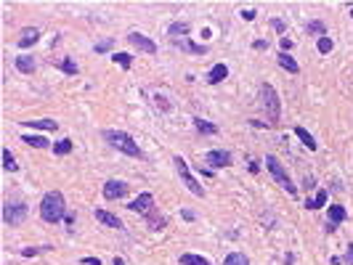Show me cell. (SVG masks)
<instances>
[{
  "mask_svg": "<svg viewBox=\"0 0 353 265\" xmlns=\"http://www.w3.org/2000/svg\"><path fill=\"white\" fill-rule=\"evenodd\" d=\"M67 212V205H64V194L58 191H48L43 199H40V217L45 223H58Z\"/></svg>",
  "mask_w": 353,
  "mask_h": 265,
  "instance_id": "obj_1",
  "label": "cell"
},
{
  "mask_svg": "<svg viewBox=\"0 0 353 265\" xmlns=\"http://www.w3.org/2000/svg\"><path fill=\"white\" fill-rule=\"evenodd\" d=\"M104 138H106V144L109 146H114L117 151H122V154H128V157H135V159H141L144 157V151L138 149V144L133 141V138L128 135V133H120V130H106L104 133Z\"/></svg>",
  "mask_w": 353,
  "mask_h": 265,
  "instance_id": "obj_2",
  "label": "cell"
},
{
  "mask_svg": "<svg viewBox=\"0 0 353 265\" xmlns=\"http://www.w3.org/2000/svg\"><path fill=\"white\" fill-rule=\"evenodd\" d=\"M266 165H268V170H271V175H273V180L279 183V186H282V189H284L287 194H292V196H295V194H298V186H295L292 180H289V175L284 173V167H282V162L276 159L273 154H268V157H266Z\"/></svg>",
  "mask_w": 353,
  "mask_h": 265,
  "instance_id": "obj_3",
  "label": "cell"
},
{
  "mask_svg": "<svg viewBox=\"0 0 353 265\" xmlns=\"http://www.w3.org/2000/svg\"><path fill=\"white\" fill-rule=\"evenodd\" d=\"M3 220H6L8 226H22V223L27 220V205H24V201L8 199L6 207H3Z\"/></svg>",
  "mask_w": 353,
  "mask_h": 265,
  "instance_id": "obj_4",
  "label": "cell"
},
{
  "mask_svg": "<svg viewBox=\"0 0 353 265\" xmlns=\"http://www.w3.org/2000/svg\"><path fill=\"white\" fill-rule=\"evenodd\" d=\"M173 165H175V170H178L181 180L186 183V189H189V191H191L194 196H205V189H202V186L197 183V178L191 175V170L186 167V162H183V157H175V159H173Z\"/></svg>",
  "mask_w": 353,
  "mask_h": 265,
  "instance_id": "obj_5",
  "label": "cell"
},
{
  "mask_svg": "<svg viewBox=\"0 0 353 265\" xmlns=\"http://www.w3.org/2000/svg\"><path fill=\"white\" fill-rule=\"evenodd\" d=\"M260 96L266 101V112H268L271 122H279V96H276V90L268 83H263L260 85Z\"/></svg>",
  "mask_w": 353,
  "mask_h": 265,
  "instance_id": "obj_6",
  "label": "cell"
},
{
  "mask_svg": "<svg viewBox=\"0 0 353 265\" xmlns=\"http://www.w3.org/2000/svg\"><path fill=\"white\" fill-rule=\"evenodd\" d=\"M128 191H130V186L125 183V180H106L104 183V199L106 201H112V199H122V196H128Z\"/></svg>",
  "mask_w": 353,
  "mask_h": 265,
  "instance_id": "obj_7",
  "label": "cell"
},
{
  "mask_svg": "<svg viewBox=\"0 0 353 265\" xmlns=\"http://www.w3.org/2000/svg\"><path fill=\"white\" fill-rule=\"evenodd\" d=\"M128 43L133 45V48L144 51V53H157L154 40H149V37H146V35H141V32H130V35H128Z\"/></svg>",
  "mask_w": 353,
  "mask_h": 265,
  "instance_id": "obj_8",
  "label": "cell"
},
{
  "mask_svg": "<svg viewBox=\"0 0 353 265\" xmlns=\"http://www.w3.org/2000/svg\"><path fill=\"white\" fill-rule=\"evenodd\" d=\"M151 207H154V196H151L149 191H144V194H138L130 205H128V210H133V212H151Z\"/></svg>",
  "mask_w": 353,
  "mask_h": 265,
  "instance_id": "obj_9",
  "label": "cell"
},
{
  "mask_svg": "<svg viewBox=\"0 0 353 265\" xmlns=\"http://www.w3.org/2000/svg\"><path fill=\"white\" fill-rule=\"evenodd\" d=\"M207 165L210 167H228L231 165V154L228 151H207Z\"/></svg>",
  "mask_w": 353,
  "mask_h": 265,
  "instance_id": "obj_10",
  "label": "cell"
},
{
  "mask_svg": "<svg viewBox=\"0 0 353 265\" xmlns=\"http://www.w3.org/2000/svg\"><path fill=\"white\" fill-rule=\"evenodd\" d=\"M40 40V29H35V27H24L22 29V32H19V45H22V48H29V45H35Z\"/></svg>",
  "mask_w": 353,
  "mask_h": 265,
  "instance_id": "obj_11",
  "label": "cell"
},
{
  "mask_svg": "<svg viewBox=\"0 0 353 265\" xmlns=\"http://www.w3.org/2000/svg\"><path fill=\"white\" fill-rule=\"evenodd\" d=\"M93 215H96V220H99V223H104V226H109V228H117V231L122 228V220H120L117 215H112V212H106V210H96Z\"/></svg>",
  "mask_w": 353,
  "mask_h": 265,
  "instance_id": "obj_12",
  "label": "cell"
},
{
  "mask_svg": "<svg viewBox=\"0 0 353 265\" xmlns=\"http://www.w3.org/2000/svg\"><path fill=\"white\" fill-rule=\"evenodd\" d=\"M295 135H298L300 141H303V146H305V149H311V151H316V149H319L316 138H313L308 130H305V128H300V125H295Z\"/></svg>",
  "mask_w": 353,
  "mask_h": 265,
  "instance_id": "obj_13",
  "label": "cell"
},
{
  "mask_svg": "<svg viewBox=\"0 0 353 265\" xmlns=\"http://www.w3.org/2000/svg\"><path fill=\"white\" fill-rule=\"evenodd\" d=\"M276 61H279V67H282V69H287V72H292V74H298V72H300V67H298V61H295L292 56H289V53H279V56H276Z\"/></svg>",
  "mask_w": 353,
  "mask_h": 265,
  "instance_id": "obj_14",
  "label": "cell"
},
{
  "mask_svg": "<svg viewBox=\"0 0 353 265\" xmlns=\"http://www.w3.org/2000/svg\"><path fill=\"white\" fill-rule=\"evenodd\" d=\"M324 205H327V189L316 191V196H313V199H305V210H321Z\"/></svg>",
  "mask_w": 353,
  "mask_h": 265,
  "instance_id": "obj_15",
  "label": "cell"
},
{
  "mask_svg": "<svg viewBox=\"0 0 353 265\" xmlns=\"http://www.w3.org/2000/svg\"><path fill=\"white\" fill-rule=\"evenodd\" d=\"M226 77H228V67H226V64H215V67L210 69V74H207V80H210L212 85H215V83H223Z\"/></svg>",
  "mask_w": 353,
  "mask_h": 265,
  "instance_id": "obj_16",
  "label": "cell"
},
{
  "mask_svg": "<svg viewBox=\"0 0 353 265\" xmlns=\"http://www.w3.org/2000/svg\"><path fill=\"white\" fill-rule=\"evenodd\" d=\"M175 45H178V48H183V51H189V53H194V56H205L207 53L205 45H197L191 40H175Z\"/></svg>",
  "mask_w": 353,
  "mask_h": 265,
  "instance_id": "obj_17",
  "label": "cell"
},
{
  "mask_svg": "<svg viewBox=\"0 0 353 265\" xmlns=\"http://www.w3.org/2000/svg\"><path fill=\"white\" fill-rule=\"evenodd\" d=\"M27 128H35V130H58V122L56 119H32V122H24Z\"/></svg>",
  "mask_w": 353,
  "mask_h": 265,
  "instance_id": "obj_18",
  "label": "cell"
},
{
  "mask_svg": "<svg viewBox=\"0 0 353 265\" xmlns=\"http://www.w3.org/2000/svg\"><path fill=\"white\" fill-rule=\"evenodd\" d=\"M16 69H19L22 74H32V72H35V58H32V56H19V58H16Z\"/></svg>",
  "mask_w": 353,
  "mask_h": 265,
  "instance_id": "obj_19",
  "label": "cell"
},
{
  "mask_svg": "<svg viewBox=\"0 0 353 265\" xmlns=\"http://www.w3.org/2000/svg\"><path fill=\"white\" fill-rule=\"evenodd\" d=\"M343 220H348V212H345V207L343 205H332L329 207V223H343Z\"/></svg>",
  "mask_w": 353,
  "mask_h": 265,
  "instance_id": "obj_20",
  "label": "cell"
},
{
  "mask_svg": "<svg viewBox=\"0 0 353 265\" xmlns=\"http://www.w3.org/2000/svg\"><path fill=\"white\" fill-rule=\"evenodd\" d=\"M194 125H197V130L199 133H205V135H215L218 133V128H215V125H212V122H207V119H202V117H194Z\"/></svg>",
  "mask_w": 353,
  "mask_h": 265,
  "instance_id": "obj_21",
  "label": "cell"
},
{
  "mask_svg": "<svg viewBox=\"0 0 353 265\" xmlns=\"http://www.w3.org/2000/svg\"><path fill=\"white\" fill-rule=\"evenodd\" d=\"M167 32H170V37L189 35V32H191V24H189V22H175V24H170V29H167Z\"/></svg>",
  "mask_w": 353,
  "mask_h": 265,
  "instance_id": "obj_22",
  "label": "cell"
},
{
  "mask_svg": "<svg viewBox=\"0 0 353 265\" xmlns=\"http://www.w3.org/2000/svg\"><path fill=\"white\" fill-rule=\"evenodd\" d=\"M22 141L29 144V146H35V149H45V146H51L48 141H45L43 135H22Z\"/></svg>",
  "mask_w": 353,
  "mask_h": 265,
  "instance_id": "obj_23",
  "label": "cell"
},
{
  "mask_svg": "<svg viewBox=\"0 0 353 265\" xmlns=\"http://www.w3.org/2000/svg\"><path fill=\"white\" fill-rule=\"evenodd\" d=\"M223 265H250V260H247V255H242V252H231L223 260Z\"/></svg>",
  "mask_w": 353,
  "mask_h": 265,
  "instance_id": "obj_24",
  "label": "cell"
},
{
  "mask_svg": "<svg viewBox=\"0 0 353 265\" xmlns=\"http://www.w3.org/2000/svg\"><path fill=\"white\" fill-rule=\"evenodd\" d=\"M181 265H210L205 257H199V255H181Z\"/></svg>",
  "mask_w": 353,
  "mask_h": 265,
  "instance_id": "obj_25",
  "label": "cell"
},
{
  "mask_svg": "<svg viewBox=\"0 0 353 265\" xmlns=\"http://www.w3.org/2000/svg\"><path fill=\"white\" fill-rule=\"evenodd\" d=\"M53 151L56 154H69L72 151V141H69V138H61L58 144H53Z\"/></svg>",
  "mask_w": 353,
  "mask_h": 265,
  "instance_id": "obj_26",
  "label": "cell"
},
{
  "mask_svg": "<svg viewBox=\"0 0 353 265\" xmlns=\"http://www.w3.org/2000/svg\"><path fill=\"white\" fill-rule=\"evenodd\" d=\"M3 165H6L8 173H13V170H16V159H13V154H11L8 149H3Z\"/></svg>",
  "mask_w": 353,
  "mask_h": 265,
  "instance_id": "obj_27",
  "label": "cell"
},
{
  "mask_svg": "<svg viewBox=\"0 0 353 265\" xmlns=\"http://www.w3.org/2000/svg\"><path fill=\"white\" fill-rule=\"evenodd\" d=\"M114 61H117V67H122V69H130V64H133V58L128 53H114Z\"/></svg>",
  "mask_w": 353,
  "mask_h": 265,
  "instance_id": "obj_28",
  "label": "cell"
},
{
  "mask_svg": "<svg viewBox=\"0 0 353 265\" xmlns=\"http://www.w3.org/2000/svg\"><path fill=\"white\" fill-rule=\"evenodd\" d=\"M58 69H61V72H67V74H77V64H72L69 58L58 61Z\"/></svg>",
  "mask_w": 353,
  "mask_h": 265,
  "instance_id": "obj_29",
  "label": "cell"
},
{
  "mask_svg": "<svg viewBox=\"0 0 353 265\" xmlns=\"http://www.w3.org/2000/svg\"><path fill=\"white\" fill-rule=\"evenodd\" d=\"M316 45H319V53H329V51H332V40H329L327 35H324V37H319Z\"/></svg>",
  "mask_w": 353,
  "mask_h": 265,
  "instance_id": "obj_30",
  "label": "cell"
},
{
  "mask_svg": "<svg viewBox=\"0 0 353 265\" xmlns=\"http://www.w3.org/2000/svg\"><path fill=\"white\" fill-rule=\"evenodd\" d=\"M48 249H51V247H43V249H40V247H27V249H22V255H24V257H35L37 252H48Z\"/></svg>",
  "mask_w": 353,
  "mask_h": 265,
  "instance_id": "obj_31",
  "label": "cell"
},
{
  "mask_svg": "<svg viewBox=\"0 0 353 265\" xmlns=\"http://www.w3.org/2000/svg\"><path fill=\"white\" fill-rule=\"evenodd\" d=\"M324 29H327V27L321 24V22H311V24H308V32H311V35H321V37H324Z\"/></svg>",
  "mask_w": 353,
  "mask_h": 265,
  "instance_id": "obj_32",
  "label": "cell"
},
{
  "mask_svg": "<svg viewBox=\"0 0 353 265\" xmlns=\"http://www.w3.org/2000/svg\"><path fill=\"white\" fill-rule=\"evenodd\" d=\"M112 45H114V40H104V43H96V53H106V51H112Z\"/></svg>",
  "mask_w": 353,
  "mask_h": 265,
  "instance_id": "obj_33",
  "label": "cell"
},
{
  "mask_svg": "<svg viewBox=\"0 0 353 265\" xmlns=\"http://www.w3.org/2000/svg\"><path fill=\"white\" fill-rule=\"evenodd\" d=\"M345 265H353V241L348 244V255H345V260H343Z\"/></svg>",
  "mask_w": 353,
  "mask_h": 265,
  "instance_id": "obj_34",
  "label": "cell"
},
{
  "mask_svg": "<svg viewBox=\"0 0 353 265\" xmlns=\"http://www.w3.org/2000/svg\"><path fill=\"white\" fill-rule=\"evenodd\" d=\"M271 27L276 29V32H284V22H282V19H273V22H271Z\"/></svg>",
  "mask_w": 353,
  "mask_h": 265,
  "instance_id": "obj_35",
  "label": "cell"
},
{
  "mask_svg": "<svg viewBox=\"0 0 353 265\" xmlns=\"http://www.w3.org/2000/svg\"><path fill=\"white\" fill-rule=\"evenodd\" d=\"M157 106L162 109V112H167V109H170V104H167V101H165L162 96H157Z\"/></svg>",
  "mask_w": 353,
  "mask_h": 265,
  "instance_id": "obj_36",
  "label": "cell"
},
{
  "mask_svg": "<svg viewBox=\"0 0 353 265\" xmlns=\"http://www.w3.org/2000/svg\"><path fill=\"white\" fill-rule=\"evenodd\" d=\"M83 265H101V260H96V257H83Z\"/></svg>",
  "mask_w": 353,
  "mask_h": 265,
  "instance_id": "obj_37",
  "label": "cell"
},
{
  "mask_svg": "<svg viewBox=\"0 0 353 265\" xmlns=\"http://www.w3.org/2000/svg\"><path fill=\"white\" fill-rule=\"evenodd\" d=\"M242 19H247V22H252V19H255V11H242Z\"/></svg>",
  "mask_w": 353,
  "mask_h": 265,
  "instance_id": "obj_38",
  "label": "cell"
},
{
  "mask_svg": "<svg viewBox=\"0 0 353 265\" xmlns=\"http://www.w3.org/2000/svg\"><path fill=\"white\" fill-rule=\"evenodd\" d=\"M289 48H292V40H287V37H284V40H282V53L289 51Z\"/></svg>",
  "mask_w": 353,
  "mask_h": 265,
  "instance_id": "obj_39",
  "label": "cell"
},
{
  "mask_svg": "<svg viewBox=\"0 0 353 265\" xmlns=\"http://www.w3.org/2000/svg\"><path fill=\"white\" fill-rule=\"evenodd\" d=\"M181 215H183V217H186V220H194V212H191V210H183Z\"/></svg>",
  "mask_w": 353,
  "mask_h": 265,
  "instance_id": "obj_40",
  "label": "cell"
},
{
  "mask_svg": "<svg viewBox=\"0 0 353 265\" xmlns=\"http://www.w3.org/2000/svg\"><path fill=\"white\" fill-rule=\"evenodd\" d=\"M114 265H125V260H122V257H114Z\"/></svg>",
  "mask_w": 353,
  "mask_h": 265,
  "instance_id": "obj_41",
  "label": "cell"
},
{
  "mask_svg": "<svg viewBox=\"0 0 353 265\" xmlns=\"http://www.w3.org/2000/svg\"><path fill=\"white\" fill-rule=\"evenodd\" d=\"M348 11H350V16H353V3H348Z\"/></svg>",
  "mask_w": 353,
  "mask_h": 265,
  "instance_id": "obj_42",
  "label": "cell"
}]
</instances>
